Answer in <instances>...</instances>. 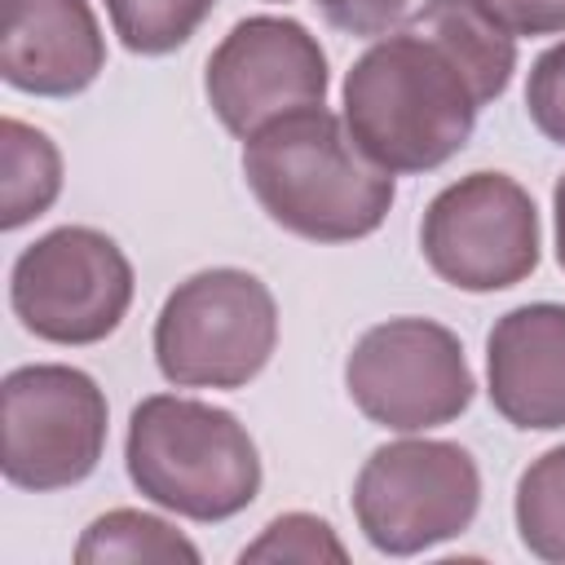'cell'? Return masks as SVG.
I'll return each mask as SVG.
<instances>
[{"mask_svg": "<svg viewBox=\"0 0 565 565\" xmlns=\"http://www.w3.org/2000/svg\"><path fill=\"white\" fill-rule=\"evenodd\" d=\"M516 71V35L477 0H424L344 75V124L393 177L450 163Z\"/></svg>", "mask_w": 565, "mask_h": 565, "instance_id": "1", "label": "cell"}, {"mask_svg": "<svg viewBox=\"0 0 565 565\" xmlns=\"http://www.w3.org/2000/svg\"><path fill=\"white\" fill-rule=\"evenodd\" d=\"M243 177L260 212L309 243H353L384 225L397 185L349 132L344 115L305 106L243 141Z\"/></svg>", "mask_w": 565, "mask_h": 565, "instance_id": "2", "label": "cell"}, {"mask_svg": "<svg viewBox=\"0 0 565 565\" xmlns=\"http://www.w3.org/2000/svg\"><path fill=\"white\" fill-rule=\"evenodd\" d=\"M128 481L163 512L185 521H230L260 494V455L234 411L150 393L128 415Z\"/></svg>", "mask_w": 565, "mask_h": 565, "instance_id": "3", "label": "cell"}, {"mask_svg": "<svg viewBox=\"0 0 565 565\" xmlns=\"http://www.w3.org/2000/svg\"><path fill=\"white\" fill-rule=\"evenodd\" d=\"M278 344L274 291L234 265L177 282L154 318V366L177 388H243Z\"/></svg>", "mask_w": 565, "mask_h": 565, "instance_id": "4", "label": "cell"}, {"mask_svg": "<svg viewBox=\"0 0 565 565\" xmlns=\"http://www.w3.org/2000/svg\"><path fill=\"white\" fill-rule=\"evenodd\" d=\"M481 508V468L459 441L402 437L375 446L353 477V516L384 556H415L459 539Z\"/></svg>", "mask_w": 565, "mask_h": 565, "instance_id": "5", "label": "cell"}, {"mask_svg": "<svg viewBox=\"0 0 565 565\" xmlns=\"http://www.w3.org/2000/svg\"><path fill=\"white\" fill-rule=\"evenodd\" d=\"M124 247L93 225H57L18 252L9 274L13 318L49 344H102L132 305Z\"/></svg>", "mask_w": 565, "mask_h": 565, "instance_id": "6", "label": "cell"}, {"mask_svg": "<svg viewBox=\"0 0 565 565\" xmlns=\"http://www.w3.org/2000/svg\"><path fill=\"white\" fill-rule=\"evenodd\" d=\"M4 481L18 490H66L97 472L110 406L97 380L66 362L13 366L0 384Z\"/></svg>", "mask_w": 565, "mask_h": 565, "instance_id": "7", "label": "cell"}, {"mask_svg": "<svg viewBox=\"0 0 565 565\" xmlns=\"http://www.w3.org/2000/svg\"><path fill=\"white\" fill-rule=\"evenodd\" d=\"M344 388L371 424L388 433H428L472 406L477 380L450 327L433 318H388L349 349Z\"/></svg>", "mask_w": 565, "mask_h": 565, "instance_id": "8", "label": "cell"}, {"mask_svg": "<svg viewBox=\"0 0 565 565\" xmlns=\"http://www.w3.org/2000/svg\"><path fill=\"white\" fill-rule=\"evenodd\" d=\"M539 207L508 172H468L433 194L419 221L428 269L472 296L525 282L539 269Z\"/></svg>", "mask_w": 565, "mask_h": 565, "instance_id": "9", "label": "cell"}, {"mask_svg": "<svg viewBox=\"0 0 565 565\" xmlns=\"http://www.w3.org/2000/svg\"><path fill=\"white\" fill-rule=\"evenodd\" d=\"M327 53L305 22L252 13L230 26L203 71L212 115L234 137H252L269 119L305 106H327Z\"/></svg>", "mask_w": 565, "mask_h": 565, "instance_id": "10", "label": "cell"}, {"mask_svg": "<svg viewBox=\"0 0 565 565\" xmlns=\"http://www.w3.org/2000/svg\"><path fill=\"white\" fill-rule=\"evenodd\" d=\"M106 71L88 0H0V75L31 97H75Z\"/></svg>", "mask_w": 565, "mask_h": 565, "instance_id": "11", "label": "cell"}, {"mask_svg": "<svg viewBox=\"0 0 565 565\" xmlns=\"http://www.w3.org/2000/svg\"><path fill=\"white\" fill-rule=\"evenodd\" d=\"M490 406L525 433L565 428V305L534 300L494 318L486 335Z\"/></svg>", "mask_w": 565, "mask_h": 565, "instance_id": "12", "label": "cell"}, {"mask_svg": "<svg viewBox=\"0 0 565 565\" xmlns=\"http://www.w3.org/2000/svg\"><path fill=\"white\" fill-rule=\"evenodd\" d=\"M62 194V150L18 115L0 119V230H22Z\"/></svg>", "mask_w": 565, "mask_h": 565, "instance_id": "13", "label": "cell"}, {"mask_svg": "<svg viewBox=\"0 0 565 565\" xmlns=\"http://www.w3.org/2000/svg\"><path fill=\"white\" fill-rule=\"evenodd\" d=\"M79 565H106V561H159V565H199V547L168 525L154 512L141 508H110L102 512L75 543Z\"/></svg>", "mask_w": 565, "mask_h": 565, "instance_id": "14", "label": "cell"}, {"mask_svg": "<svg viewBox=\"0 0 565 565\" xmlns=\"http://www.w3.org/2000/svg\"><path fill=\"white\" fill-rule=\"evenodd\" d=\"M516 534L552 565H565V446L543 450L516 481Z\"/></svg>", "mask_w": 565, "mask_h": 565, "instance_id": "15", "label": "cell"}, {"mask_svg": "<svg viewBox=\"0 0 565 565\" xmlns=\"http://www.w3.org/2000/svg\"><path fill=\"white\" fill-rule=\"evenodd\" d=\"M102 4L110 13L119 44L141 57H163L181 49L216 9V0H102Z\"/></svg>", "mask_w": 565, "mask_h": 565, "instance_id": "16", "label": "cell"}, {"mask_svg": "<svg viewBox=\"0 0 565 565\" xmlns=\"http://www.w3.org/2000/svg\"><path fill=\"white\" fill-rule=\"evenodd\" d=\"M238 561H300V565H313V561H349V547L335 539L331 521L313 516V512H282L274 516L260 539H252Z\"/></svg>", "mask_w": 565, "mask_h": 565, "instance_id": "17", "label": "cell"}, {"mask_svg": "<svg viewBox=\"0 0 565 565\" xmlns=\"http://www.w3.org/2000/svg\"><path fill=\"white\" fill-rule=\"evenodd\" d=\"M525 110L547 141L565 146V40L534 57L525 79Z\"/></svg>", "mask_w": 565, "mask_h": 565, "instance_id": "18", "label": "cell"}, {"mask_svg": "<svg viewBox=\"0 0 565 565\" xmlns=\"http://www.w3.org/2000/svg\"><path fill=\"white\" fill-rule=\"evenodd\" d=\"M322 18L358 40H380L406 18V0H313Z\"/></svg>", "mask_w": 565, "mask_h": 565, "instance_id": "19", "label": "cell"}, {"mask_svg": "<svg viewBox=\"0 0 565 565\" xmlns=\"http://www.w3.org/2000/svg\"><path fill=\"white\" fill-rule=\"evenodd\" d=\"M512 35H556L565 31V0H477Z\"/></svg>", "mask_w": 565, "mask_h": 565, "instance_id": "20", "label": "cell"}, {"mask_svg": "<svg viewBox=\"0 0 565 565\" xmlns=\"http://www.w3.org/2000/svg\"><path fill=\"white\" fill-rule=\"evenodd\" d=\"M552 216H556V260H561V269H565V177H561L556 190H552Z\"/></svg>", "mask_w": 565, "mask_h": 565, "instance_id": "21", "label": "cell"}, {"mask_svg": "<svg viewBox=\"0 0 565 565\" xmlns=\"http://www.w3.org/2000/svg\"><path fill=\"white\" fill-rule=\"evenodd\" d=\"M282 4H287V0H282Z\"/></svg>", "mask_w": 565, "mask_h": 565, "instance_id": "22", "label": "cell"}]
</instances>
